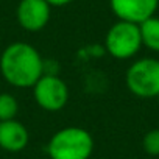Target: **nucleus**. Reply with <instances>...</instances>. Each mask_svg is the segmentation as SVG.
<instances>
[{
    "mask_svg": "<svg viewBox=\"0 0 159 159\" xmlns=\"http://www.w3.org/2000/svg\"><path fill=\"white\" fill-rule=\"evenodd\" d=\"M44 72L45 64L41 53L28 42H13L0 55V73L13 88H33Z\"/></svg>",
    "mask_w": 159,
    "mask_h": 159,
    "instance_id": "f257e3e1",
    "label": "nucleus"
},
{
    "mask_svg": "<svg viewBox=\"0 0 159 159\" xmlns=\"http://www.w3.org/2000/svg\"><path fill=\"white\" fill-rule=\"evenodd\" d=\"M94 151L92 134L81 126L58 129L47 143L50 159H89Z\"/></svg>",
    "mask_w": 159,
    "mask_h": 159,
    "instance_id": "f03ea898",
    "label": "nucleus"
},
{
    "mask_svg": "<svg viewBox=\"0 0 159 159\" xmlns=\"http://www.w3.org/2000/svg\"><path fill=\"white\" fill-rule=\"evenodd\" d=\"M129 92L139 98H154L159 94V61L142 58L134 61L125 75Z\"/></svg>",
    "mask_w": 159,
    "mask_h": 159,
    "instance_id": "7ed1b4c3",
    "label": "nucleus"
},
{
    "mask_svg": "<svg viewBox=\"0 0 159 159\" xmlns=\"http://www.w3.org/2000/svg\"><path fill=\"white\" fill-rule=\"evenodd\" d=\"M142 47L140 30L137 24L117 20L105 36V48L116 59L133 58Z\"/></svg>",
    "mask_w": 159,
    "mask_h": 159,
    "instance_id": "20e7f679",
    "label": "nucleus"
},
{
    "mask_svg": "<svg viewBox=\"0 0 159 159\" xmlns=\"http://www.w3.org/2000/svg\"><path fill=\"white\" fill-rule=\"evenodd\" d=\"M34 102L48 112L61 111L69 102V88L62 78L55 73H44L31 88Z\"/></svg>",
    "mask_w": 159,
    "mask_h": 159,
    "instance_id": "39448f33",
    "label": "nucleus"
},
{
    "mask_svg": "<svg viewBox=\"0 0 159 159\" xmlns=\"http://www.w3.org/2000/svg\"><path fill=\"white\" fill-rule=\"evenodd\" d=\"M17 22L30 33L41 31L47 27L52 16V7L45 0H20L17 5Z\"/></svg>",
    "mask_w": 159,
    "mask_h": 159,
    "instance_id": "423d86ee",
    "label": "nucleus"
},
{
    "mask_svg": "<svg viewBox=\"0 0 159 159\" xmlns=\"http://www.w3.org/2000/svg\"><path fill=\"white\" fill-rule=\"evenodd\" d=\"M109 7L119 20L139 25L156 14L159 0H109Z\"/></svg>",
    "mask_w": 159,
    "mask_h": 159,
    "instance_id": "0eeeda50",
    "label": "nucleus"
},
{
    "mask_svg": "<svg viewBox=\"0 0 159 159\" xmlns=\"http://www.w3.org/2000/svg\"><path fill=\"white\" fill-rule=\"evenodd\" d=\"M30 134L24 123L16 119L0 122V148L8 153H19L28 145Z\"/></svg>",
    "mask_w": 159,
    "mask_h": 159,
    "instance_id": "6e6552de",
    "label": "nucleus"
},
{
    "mask_svg": "<svg viewBox=\"0 0 159 159\" xmlns=\"http://www.w3.org/2000/svg\"><path fill=\"white\" fill-rule=\"evenodd\" d=\"M140 30V39L142 45H145L148 50L159 53V17L153 16L142 24H139Z\"/></svg>",
    "mask_w": 159,
    "mask_h": 159,
    "instance_id": "1a4fd4ad",
    "label": "nucleus"
},
{
    "mask_svg": "<svg viewBox=\"0 0 159 159\" xmlns=\"http://www.w3.org/2000/svg\"><path fill=\"white\" fill-rule=\"evenodd\" d=\"M17 112H19V103L16 97H13L8 92L0 94V122L16 119Z\"/></svg>",
    "mask_w": 159,
    "mask_h": 159,
    "instance_id": "9d476101",
    "label": "nucleus"
},
{
    "mask_svg": "<svg viewBox=\"0 0 159 159\" xmlns=\"http://www.w3.org/2000/svg\"><path fill=\"white\" fill-rule=\"evenodd\" d=\"M142 147L145 153L151 156H159V129H150L143 139H142Z\"/></svg>",
    "mask_w": 159,
    "mask_h": 159,
    "instance_id": "9b49d317",
    "label": "nucleus"
},
{
    "mask_svg": "<svg viewBox=\"0 0 159 159\" xmlns=\"http://www.w3.org/2000/svg\"><path fill=\"white\" fill-rule=\"evenodd\" d=\"M45 2H47L50 7H66V5L72 3L73 0H45Z\"/></svg>",
    "mask_w": 159,
    "mask_h": 159,
    "instance_id": "f8f14e48",
    "label": "nucleus"
},
{
    "mask_svg": "<svg viewBox=\"0 0 159 159\" xmlns=\"http://www.w3.org/2000/svg\"><path fill=\"white\" fill-rule=\"evenodd\" d=\"M156 98H157V102H159V94H157V97H156Z\"/></svg>",
    "mask_w": 159,
    "mask_h": 159,
    "instance_id": "ddd939ff",
    "label": "nucleus"
},
{
    "mask_svg": "<svg viewBox=\"0 0 159 159\" xmlns=\"http://www.w3.org/2000/svg\"><path fill=\"white\" fill-rule=\"evenodd\" d=\"M17 2H20V0H17Z\"/></svg>",
    "mask_w": 159,
    "mask_h": 159,
    "instance_id": "4468645a",
    "label": "nucleus"
}]
</instances>
